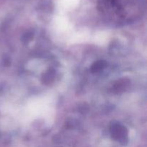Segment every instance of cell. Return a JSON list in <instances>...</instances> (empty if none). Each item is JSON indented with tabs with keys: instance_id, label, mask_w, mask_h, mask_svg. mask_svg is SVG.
Segmentation results:
<instances>
[{
	"instance_id": "obj_1",
	"label": "cell",
	"mask_w": 147,
	"mask_h": 147,
	"mask_svg": "<svg viewBox=\"0 0 147 147\" xmlns=\"http://www.w3.org/2000/svg\"><path fill=\"white\" fill-rule=\"evenodd\" d=\"M142 0H98V8L109 16L126 17L129 10L139 8Z\"/></svg>"
},
{
	"instance_id": "obj_3",
	"label": "cell",
	"mask_w": 147,
	"mask_h": 147,
	"mask_svg": "<svg viewBox=\"0 0 147 147\" xmlns=\"http://www.w3.org/2000/svg\"><path fill=\"white\" fill-rule=\"evenodd\" d=\"M105 63L103 62H97L92 66V70L94 72H98L101 70L103 67H104Z\"/></svg>"
},
{
	"instance_id": "obj_2",
	"label": "cell",
	"mask_w": 147,
	"mask_h": 147,
	"mask_svg": "<svg viewBox=\"0 0 147 147\" xmlns=\"http://www.w3.org/2000/svg\"><path fill=\"white\" fill-rule=\"evenodd\" d=\"M126 131L125 130V128L123 126L119 124H116L112 126L111 127V134L113 138L121 141L123 140L125 137H126Z\"/></svg>"
}]
</instances>
